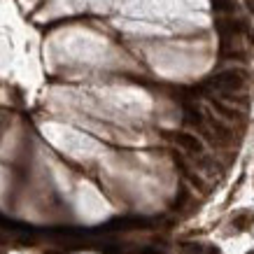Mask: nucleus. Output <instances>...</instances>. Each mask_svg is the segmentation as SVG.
<instances>
[{"label":"nucleus","mask_w":254,"mask_h":254,"mask_svg":"<svg viewBox=\"0 0 254 254\" xmlns=\"http://www.w3.org/2000/svg\"><path fill=\"white\" fill-rule=\"evenodd\" d=\"M208 84L224 93L240 91L245 86V72L243 70H224V72H219V75H215V77L210 79Z\"/></svg>","instance_id":"1"},{"label":"nucleus","mask_w":254,"mask_h":254,"mask_svg":"<svg viewBox=\"0 0 254 254\" xmlns=\"http://www.w3.org/2000/svg\"><path fill=\"white\" fill-rule=\"evenodd\" d=\"M170 138H173V142H175L177 147H182L185 152H189V154H193V156H200L203 152H205V145H203V140L196 138L193 133L177 131V133H170Z\"/></svg>","instance_id":"2"},{"label":"nucleus","mask_w":254,"mask_h":254,"mask_svg":"<svg viewBox=\"0 0 254 254\" xmlns=\"http://www.w3.org/2000/svg\"><path fill=\"white\" fill-rule=\"evenodd\" d=\"M212 108H215L217 112H222V117H226L229 122H238V119H240V112H238V110L229 108V105H224L222 100H215V98H212Z\"/></svg>","instance_id":"3"},{"label":"nucleus","mask_w":254,"mask_h":254,"mask_svg":"<svg viewBox=\"0 0 254 254\" xmlns=\"http://www.w3.org/2000/svg\"><path fill=\"white\" fill-rule=\"evenodd\" d=\"M252 224H254V215H252V212H243V215H238L236 219H233V226H236V229H240V231H243V229H247V226H252Z\"/></svg>","instance_id":"4"},{"label":"nucleus","mask_w":254,"mask_h":254,"mask_svg":"<svg viewBox=\"0 0 254 254\" xmlns=\"http://www.w3.org/2000/svg\"><path fill=\"white\" fill-rule=\"evenodd\" d=\"M212 7H215V12H231L233 0H212Z\"/></svg>","instance_id":"5"},{"label":"nucleus","mask_w":254,"mask_h":254,"mask_svg":"<svg viewBox=\"0 0 254 254\" xmlns=\"http://www.w3.org/2000/svg\"><path fill=\"white\" fill-rule=\"evenodd\" d=\"M247 7H250V9L254 12V0H247Z\"/></svg>","instance_id":"6"},{"label":"nucleus","mask_w":254,"mask_h":254,"mask_svg":"<svg viewBox=\"0 0 254 254\" xmlns=\"http://www.w3.org/2000/svg\"><path fill=\"white\" fill-rule=\"evenodd\" d=\"M247 254H254V250H252V252H247Z\"/></svg>","instance_id":"7"}]
</instances>
